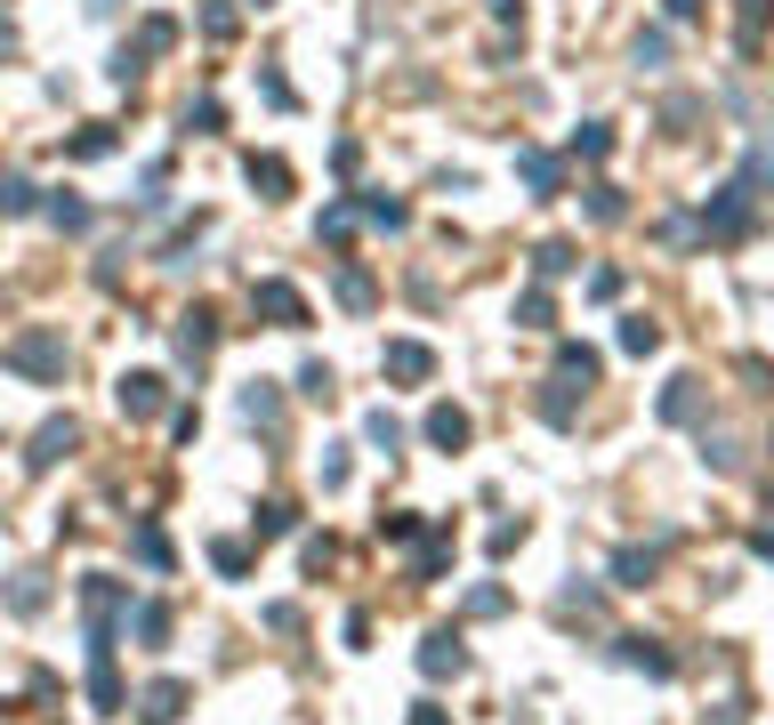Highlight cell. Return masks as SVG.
<instances>
[{
	"label": "cell",
	"mask_w": 774,
	"mask_h": 725,
	"mask_svg": "<svg viewBox=\"0 0 774 725\" xmlns=\"http://www.w3.org/2000/svg\"><path fill=\"white\" fill-rule=\"evenodd\" d=\"M210 557H218V572H226V580H234V572H251V548H243V540H218Z\"/></svg>",
	"instance_id": "34"
},
{
	"label": "cell",
	"mask_w": 774,
	"mask_h": 725,
	"mask_svg": "<svg viewBox=\"0 0 774 725\" xmlns=\"http://www.w3.org/2000/svg\"><path fill=\"white\" fill-rule=\"evenodd\" d=\"M65 154H74V161H97V154H114V129H81V137H74Z\"/></svg>",
	"instance_id": "31"
},
{
	"label": "cell",
	"mask_w": 774,
	"mask_h": 725,
	"mask_svg": "<svg viewBox=\"0 0 774 725\" xmlns=\"http://www.w3.org/2000/svg\"><path fill=\"white\" fill-rule=\"evenodd\" d=\"M589 218L614 226V218H621V194H614V186H589Z\"/></svg>",
	"instance_id": "33"
},
{
	"label": "cell",
	"mask_w": 774,
	"mask_h": 725,
	"mask_svg": "<svg viewBox=\"0 0 774 725\" xmlns=\"http://www.w3.org/2000/svg\"><path fill=\"white\" fill-rule=\"evenodd\" d=\"M81 613H89V653H114L121 620H129V589H121V580H106V572H89V580H81Z\"/></svg>",
	"instance_id": "2"
},
{
	"label": "cell",
	"mask_w": 774,
	"mask_h": 725,
	"mask_svg": "<svg viewBox=\"0 0 774 725\" xmlns=\"http://www.w3.org/2000/svg\"><path fill=\"white\" fill-rule=\"evenodd\" d=\"M363 218H372V226H403L412 210H403V202H388V194H372V202H363Z\"/></svg>",
	"instance_id": "36"
},
{
	"label": "cell",
	"mask_w": 774,
	"mask_h": 725,
	"mask_svg": "<svg viewBox=\"0 0 774 725\" xmlns=\"http://www.w3.org/2000/svg\"><path fill=\"white\" fill-rule=\"evenodd\" d=\"M621 669H646V677H669L678 662H669V653L654 645V637H621Z\"/></svg>",
	"instance_id": "18"
},
{
	"label": "cell",
	"mask_w": 774,
	"mask_h": 725,
	"mask_svg": "<svg viewBox=\"0 0 774 725\" xmlns=\"http://www.w3.org/2000/svg\"><path fill=\"white\" fill-rule=\"evenodd\" d=\"M662 420L669 428H694L702 420V379H669V388H662Z\"/></svg>",
	"instance_id": "11"
},
{
	"label": "cell",
	"mask_w": 774,
	"mask_h": 725,
	"mask_svg": "<svg viewBox=\"0 0 774 725\" xmlns=\"http://www.w3.org/2000/svg\"><path fill=\"white\" fill-rule=\"evenodd\" d=\"M170 41H178V25H170V17H146V25H138V41H129V49H138V57H161Z\"/></svg>",
	"instance_id": "22"
},
{
	"label": "cell",
	"mask_w": 774,
	"mask_h": 725,
	"mask_svg": "<svg viewBox=\"0 0 774 725\" xmlns=\"http://www.w3.org/2000/svg\"><path fill=\"white\" fill-rule=\"evenodd\" d=\"M138 645H170V605H138Z\"/></svg>",
	"instance_id": "27"
},
{
	"label": "cell",
	"mask_w": 774,
	"mask_h": 725,
	"mask_svg": "<svg viewBox=\"0 0 774 725\" xmlns=\"http://www.w3.org/2000/svg\"><path fill=\"white\" fill-rule=\"evenodd\" d=\"M210 347H218V315H210V306H186V315H178V355L210 363Z\"/></svg>",
	"instance_id": "9"
},
{
	"label": "cell",
	"mask_w": 774,
	"mask_h": 725,
	"mask_svg": "<svg viewBox=\"0 0 774 725\" xmlns=\"http://www.w3.org/2000/svg\"><path fill=\"white\" fill-rule=\"evenodd\" d=\"M702 234H718V242L751 234V178H743V186H718V202L702 210Z\"/></svg>",
	"instance_id": "5"
},
{
	"label": "cell",
	"mask_w": 774,
	"mask_h": 725,
	"mask_svg": "<svg viewBox=\"0 0 774 725\" xmlns=\"http://www.w3.org/2000/svg\"><path fill=\"white\" fill-rule=\"evenodd\" d=\"M0 363H9V371H25V379H65L74 347H65V331H57V323H32V331H17L9 347H0Z\"/></svg>",
	"instance_id": "1"
},
{
	"label": "cell",
	"mask_w": 774,
	"mask_h": 725,
	"mask_svg": "<svg viewBox=\"0 0 774 725\" xmlns=\"http://www.w3.org/2000/svg\"><path fill=\"white\" fill-rule=\"evenodd\" d=\"M412 725H444V717H435V709H420V717H412Z\"/></svg>",
	"instance_id": "44"
},
{
	"label": "cell",
	"mask_w": 774,
	"mask_h": 725,
	"mask_svg": "<svg viewBox=\"0 0 774 725\" xmlns=\"http://www.w3.org/2000/svg\"><path fill=\"white\" fill-rule=\"evenodd\" d=\"M340 306H355V315L372 306V274H363V266H347V274H340Z\"/></svg>",
	"instance_id": "30"
},
{
	"label": "cell",
	"mask_w": 774,
	"mask_h": 725,
	"mask_svg": "<svg viewBox=\"0 0 774 725\" xmlns=\"http://www.w3.org/2000/svg\"><path fill=\"white\" fill-rule=\"evenodd\" d=\"M234 403H243V420H251V428H283V395H275V379H251V388L234 395Z\"/></svg>",
	"instance_id": "10"
},
{
	"label": "cell",
	"mask_w": 774,
	"mask_h": 725,
	"mask_svg": "<svg viewBox=\"0 0 774 725\" xmlns=\"http://www.w3.org/2000/svg\"><path fill=\"white\" fill-rule=\"evenodd\" d=\"M517 178H525L532 194H557V161H549L541 146H525V154H517Z\"/></svg>",
	"instance_id": "20"
},
{
	"label": "cell",
	"mask_w": 774,
	"mask_h": 725,
	"mask_svg": "<svg viewBox=\"0 0 774 725\" xmlns=\"http://www.w3.org/2000/svg\"><path fill=\"white\" fill-rule=\"evenodd\" d=\"M226 114H218V97H194V106H186V129H202V137H210Z\"/></svg>",
	"instance_id": "35"
},
{
	"label": "cell",
	"mask_w": 774,
	"mask_h": 725,
	"mask_svg": "<svg viewBox=\"0 0 774 725\" xmlns=\"http://www.w3.org/2000/svg\"><path fill=\"white\" fill-rule=\"evenodd\" d=\"M0 49H17V32H9V17H0Z\"/></svg>",
	"instance_id": "43"
},
{
	"label": "cell",
	"mask_w": 774,
	"mask_h": 725,
	"mask_svg": "<svg viewBox=\"0 0 774 725\" xmlns=\"http://www.w3.org/2000/svg\"><path fill=\"white\" fill-rule=\"evenodd\" d=\"M557 388H597V347L565 339V347H557Z\"/></svg>",
	"instance_id": "14"
},
{
	"label": "cell",
	"mask_w": 774,
	"mask_h": 725,
	"mask_svg": "<svg viewBox=\"0 0 774 725\" xmlns=\"http://www.w3.org/2000/svg\"><path fill=\"white\" fill-rule=\"evenodd\" d=\"M0 597H9V613H25V620H32V613L49 605V572H9V589H0Z\"/></svg>",
	"instance_id": "17"
},
{
	"label": "cell",
	"mask_w": 774,
	"mask_h": 725,
	"mask_svg": "<svg viewBox=\"0 0 774 725\" xmlns=\"http://www.w3.org/2000/svg\"><path fill=\"white\" fill-rule=\"evenodd\" d=\"M49 226L81 234V226H89V202H81V194H49Z\"/></svg>",
	"instance_id": "23"
},
{
	"label": "cell",
	"mask_w": 774,
	"mask_h": 725,
	"mask_svg": "<svg viewBox=\"0 0 774 725\" xmlns=\"http://www.w3.org/2000/svg\"><path fill=\"white\" fill-rule=\"evenodd\" d=\"M234 25H243V17H234L226 0H210V9H202V32H210V41H234Z\"/></svg>",
	"instance_id": "32"
},
{
	"label": "cell",
	"mask_w": 774,
	"mask_h": 725,
	"mask_svg": "<svg viewBox=\"0 0 774 725\" xmlns=\"http://www.w3.org/2000/svg\"><path fill=\"white\" fill-rule=\"evenodd\" d=\"M291 525H298V508H291V500H266V508H258V540H283Z\"/></svg>",
	"instance_id": "26"
},
{
	"label": "cell",
	"mask_w": 774,
	"mask_h": 725,
	"mask_svg": "<svg viewBox=\"0 0 774 725\" xmlns=\"http://www.w3.org/2000/svg\"><path fill=\"white\" fill-rule=\"evenodd\" d=\"M363 435H372V443H380V452H395V443H403V428L388 420V411H372V420H363Z\"/></svg>",
	"instance_id": "38"
},
{
	"label": "cell",
	"mask_w": 774,
	"mask_h": 725,
	"mask_svg": "<svg viewBox=\"0 0 774 725\" xmlns=\"http://www.w3.org/2000/svg\"><path fill=\"white\" fill-rule=\"evenodd\" d=\"M251 315H266L275 331H307V298H298L291 283H275V274H266V283H251Z\"/></svg>",
	"instance_id": "4"
},
{
	"label": "cell",
	"mask_w": 774,
	"mask_h": 725,
	"mask_svg": "<svg viewBox=\"0 0 774 725\" xmlns=\"http://www.w3.org/2000/svg\"><path fill=\"white\" fill-rule=\"evenodd\" d=\"M517 323L549 331V323H557V298H549V291H525V298H517Z\"/></svg>",
	"instance_id": "25"
},
{
	"label": "cell",
	"mask_w": 774,
	"mask_h": 725,
	"mask_svg": "<svg viewBox=\"0 0 774 725\" xmlns=\"http://www.w3.org/2000/svg\"><path fill=\"white\" fill-rule=\"evenodd\" d=\"M420 669H428V677H460V669H468V653H460V637H452V629H435V637L420 645Z\"/></svg>",
	"instance_id": "16"
},
{
	"label": "cell",
	"mask_w": 774,
	"mask_h": 725,
	"mask_svg": "<svg viewBox=\"0 0 774 725\" xmlns=\"http://www.w3.org/2000/svg\"><path fill=\"white\" fill-rule=\"evenodd\" d=\"M532 266H541L549 283H557V274H574V242H541V251H532Z\"/></svg>",
	"instance_id": "29"
},
{
	"label": "cell",
	"mask_w": 774,
	"mask_h": 725,
	"mask_svg": "<svg viewBox=\"0 0 774 725\" xmlns=\"http://www.w3.org/2000/svg\"><path fill=\"white\" fill-rule=\"evenodd\" d=\"M186 702H194V685H186V677H154L146 694H138V717H146V725H178V709H186Z\"/></svg>",
	"instance_id": "7"
},
{
	"label": "cell",
	"mask_w": 774,
	"mask_h": 725,
	"mask_svg": "<svg viewBox=\"0 0 774 725\" xmlns=\"http://www.w3.org/2000/svg\"><path fill=\"white\" fill-rule=\"evenodd\" d=\"M347 226H355V202H331V210H323V226H315V234H331V242H347Z\"/></svg>",
	"instance_id": "37"
},
{
	"label": "cell",
	"mask_w": 774,
	"mask_h": 725,
	"mask_svg": "<svg viewBox=\"0 0 774 725\" xmlns=\"http://www.w3.org/2000/svg\"><path fill=\"white\" fill-rule=\"evenodd\" d=\"M114 403H121V420H161V403H170V379H161V371H121Z\"/></svg>",
	"instance_id": "3"
},
{
	"label": "cell",
	"mask_w": 774,
	"mask_h": 725,
	"mask_svg": "<svg viewBox=\"0 0 774 725\" xmlns=\"http://www.w3.org/2000/svg\"><path fill=\"white\" fill-rule=\"evenodd\" d=\"M621 347H629V355H654V347H662V323H646V315H621Z\"/></svg>",
	"instance_id": "24"
},
{
	"label": "cell",
	"mask_w": 774,
	"mask_h": 725,
	"mask_svg": "<svg viewBox=\"0 0 774 725\" xmlns=\"http://www.w3.org/2000/svg\"><path fill=\"white\" fill-rule=\"evenodd\" d=\"M380 371H388V379H403V388H420V379H435V355L420 347V339H388Z\"/></svg>",
	"instance_id": "8"
},
{
	"label": "cell",
	"mask_w": 774,
	"mask_h": 725,
	"mask_svg": "<svg viewBox=\"0 0 774 725\" xmlns=\"http://www.w3.org/2000/svg\"><path fill=\"white\" fill-rule=\"evenodd\" d=\"M32 202H41V194H32V178H17V169H0V210H9V218H25Z\"/></svg>",
	"instance_id": "21"
},
{
	"label": "cell",
	"mask_w": 774,
	"mask_h": 725,
	"mask_svg": "<svg viewBox=\"0 0 774 725\" xmlns=\"http://www.w3.org/2000/svg\"><path fill=\"white\" fill-rule=\"evenodd\" d=\"M74 435H81V428L65 420V411H57V420H41V428H32V452H25V468H32V476H49L65 452H74Z\"/></svg>",
	"instance_id": "6"
},
{
	"label": "cell",
	"mask_w": 774,
	"mask_h": 725,
	"mask_svg": "<svg viewBox=\"0 0 774 725\" xmlns=\"http://www.w3.org/2000/svg\"><path fill=\"white\" fill-rule=\"evenodd\" d=\"M243 178H251L266 202H283V194H291V161H283V154H251V161H243Z\"/></svg>",
	"instance_id": "15"
},
{
	"label": "cell",
	"mask_w": 774,
	"mask_h": 725,
	"mask_svg": "<svg viewBox=\"0 0 774 725\" xmlns=\"http://www.w3.org/2000/svg\"><path fill=\"white\" fill-rule=\"evenodd\" d=\"M129 557H138L146 572H170L178 557H170V532H161V525H129Z\"/></svg>",
	"instance_id": "13"
},
{
	"label": "cell",
	"mask_w": 774,
	"mask_h": 725,
	"mask_svg": "<svg viewBox=\"0 0 774 725\" xmlns=\"http://www.w3.org/2000/svg\"><path fill=\"white\" fill-rule=\"evenodd\" d=\"M574 154L605 161V154H614V129H605V121H581V129H574Z\"/></svg>",
	"instance_id": "28"
},
{
	"label": "cell",
	"mask_w": 774,
	"mask_h": 725,
	"mask_svg": "<svg viewBox=\"0 0 774 725\" xmlns=\"http://www.w3.org/2000/svg\"><path fill=\"white\" fill-rule=\"evenodd\" d=\"M669 17H702V0H669Z\"/></svg>",
	"instance_id": "42"
},
{
	"label": "cell",
	"mask_w": 774,
	"mask_h": 725,
	"mask_svg": "<svg viewBox=\"0 0 774 725\" xmlns=\"http://www.w3.org/2000/svg\"><path fill=\"white\" fill-rule=\"evenodd\" d=\"M614 572H621V589H646V580L662 572V548H621Z\"/></svg>",
	"instance_id": "19"
},
{
	"label": "cell",
	"mask_w": 774,
	"mask_h": 725,
	"mask_svg": "<svg viewBox=\"0 0 774 725\" xmlns=\"http://www.w3.org/2000/svg\"><path fill=\"white\" fill-rule=\"evenodd\" d=\"M468 435H477V428H468L460 403H435V411H428V443H435V452H460Z\"/></svg>",
	"instance_id": "12"
},
{
	"label": "cell",
	"mask_w": 774,
	"mask_h": 725,
	"mask_svg": "<svg viewBox=\"0 0 774 725\" xmlns=\"http://www.w3.org/2000/svg\"><path fill=\"white\" fill-rule=\"evenodd\" d=\"M444 565H452V540H428V548H420V580H435Z\"/></svg>",
	"instance_id": "39"
},
{
	"label": "cell",
	"mask_w": 774,
	"mask_h": 725,
	"mask_svg": "<svg viewBox=\"0 0 774 725\" xmlns=\"http://www.w3.org/2000/svg\"><path fill=\"white\" fill-rule=\"evenodd\" d=\"M298 395L323 403V395H331V363H307V371H298Z\"/></svg>",
	"instance_id": "40"
},
{
	"label": "cell",
	"mask_w": 774,
	"mask_h": 725,
	"mask_svg": "<svg viewBox=\"0 0 774 725\" xmlns=\"http://www.w3.org/2000/svg\"><path fill=\"white\" fill-rule=\"evenodd\" d=\"M751 548H758V557H774V525H758V532H751Z\"/></svg>",
	"instance_id": "41"
}]
</instances>
